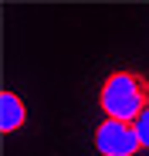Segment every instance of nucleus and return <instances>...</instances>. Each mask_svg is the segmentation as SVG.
<instances>
[{"label":"nucleus","instance_id":"1","mask_svg":"<svg viewBox=\"0 0 149 156\" xmlns=\"http://www.w3.org/2000/svg\"><path fill=\"white\" fill-rule=\"evenodd\" d=\"M98 105H102L105 119L139 122V115L149 112V78L132 68L112 71L98 88Z\"/></svg>","mask_w":149,"mask_h":156},{"label":"nucleus","instance_id":"2","mask_svg":"<svg viewBox=\"0 0 149 156\" xmlns=\"http://www.w3.org/2000/svg\"><path fill=\"white\" fill-rule=\"evenodd\" d=\"M95 149L102 156H136L142 149L139 129L136 122H122V119H105L95 129Z\"/></svg>","mask_w":149,"mask_h":156},{"label":"nucleus","instance_id":"4","mask_svg":"<svg viewBox=\"0 0 149 156\" xmlns=\"http://www.w3.org/2000/svg\"><path fill=\"white\" fill-rule=\"evenodd\" d=\"M136 129H139V139H142V149H149V112H142V115H139Z\"/></svg>","mask_w":149,"mask_h":156},{"label":"nucleus","instance_id":"3","mask_svg":"<svg viewBox=\"0 0 149 156\" xmlns=\"http://www.w3.org/2000/svg\"><path fill=\"white\" fill-rule=\"evenodd\" d=\"M24 119H27V105H24V98L10 88L0 92V133H17V129L24 126Z\"/></svg>","mask_w":149,"mask_h":156}]
</instances>
